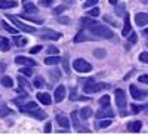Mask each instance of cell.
Segmentation results:
<instances>
[{
  "mask_svg": "<svg viewBox=\"0 0 148 135\" xmlns=\"http://www.w3.org/2000/svg\"><path fill=\"white\" fill-rule=\"evenodd\" d=\"M130 107H132V112H133V113H139L141 110H142V108H141V105H136V104H132Z\"/></svg>",
  "mask_w": 148,
  "mask_h": 135,
  "instance_id": "7bdbcfd3",
  "label": "cell"
},
{
  "mask_svg": "<svg viewBox=\"0 0 148 135\" xmlns=\"http://www.w3.org/2000/svg\"><path fill=\"white\" fill-rule=\"evenodd\" d=\"M15 63L19 64V65H24V67H34V65H37L34 59H30V58L22 56V55H18V56L15 58Z\"/></svg>",
  "mask_w": 148,
  "mask_h": 135,
  "instance_id": "52a82bcc",
  "label": "cell"
},
{
  "mask_svg": "<svg viewBox=\"0 0 148 135\" xmlns=\"http://www.w3.org/2000/svg\"><path fill=\"white\" fill-rule=\"evenodd\" d=\"M18 82H19L21 86H28V82H27L25 79H24L22 76H18Z\"/></svg>",
  "mask_w": 148,
  "mask_h": 135,
  "instance_id": "b9f144b4",
  "label": "cell"
},
{
  "mask_svg": "<svg viewBox=\"0 0 148 135\" xmlns=\"http://www.w3.org/2000/svg\"><path fill=\"white\" fill-rule=\"evenodd\" d=\"M18 3L15 0H0V8L2 9H10V8H15Z\"/></svg>",
  "mask_w": 148,
  "mask_h": 135,
  "instance_id": "d6986e66",
  "label": "cell"
},
{
  "mask_svg": "<svg viewBox=\"0 0 148 135\" xmlns=\"http://www.w3.org/2000/svg\"><path fill=\"white\" fill-rule=\"evenodd\" d=\"M64 9H65V6H59V8H55V10H53V12L58 15V14H61V12H62Z\"/></svg>",
  "mask_w": 148,
  "mask_h": 135,
  "instance_id": "f907efd6",
  "label": "cell"
},
{
  "mask_svg": "<svg viewBox=\"0 0 148 135\" xmlns=\"http://www.w3.org/2000/svg\"><path fill=\"white\" fill-rule=\"evenodd\" d=\"M129 33H130V18H129V15H125V27L121 30V34L127 36Z\"/></svg>",
  "mask_w": 148,
  "mask_h": 135,
  "instance_id": "ffe728a7",
  "label": "cell"
},
{
  "mask_svg": "<svg viewBox=\"0 0 148 135\" xmlns=\"http://www.w3.org/2000/svg\"><path fill=\"white\" fill-rule=\"evenodd\" d=\"M144 112H145V113H147V114H148V104H147V105H145V107H144Z\"/></svg>",
  "mask_w": 148,
  "mask_h": 135,
  "instance_id": "f5cc1de1",
  "label": "cell"
},
{
  "mask_svg": "<svg viewBox=\"0 0 148 135\" xmlns=\"http://www.w3.org/2000/svg\"><path fill=\"white\" fill-rule=\"evenodd\" d=\"M0 49H2L3 52H8L9 49H10V43H9V40H8V39L0 37Z\"/></svg>",
  "mask_w": 148,
  "mask_h": 135,
  "instance_id": "7402d4cb",
  "label": "cell"
},
{
  "mask_svg": "<svg viewBox=\"0 0 148 135\" xmlns=\"http://www.w3.org/2000/svg\"><path fill=\"white\" fill-rule=\"evenodd\" d=\"M71 119H73V122H74V128H76L77 132H90L88 128H82V126L79 125V119H77V113H76V112L71 114Z\"/></svg>",
  "mask_w": 148,
  "mask_h": 135,
  "instance_id": "4fadbf2b",
  "label": "cell"
},
{
  "mask_svg": "<svg viewBox=\"0 0 148 135\" xmlns=\"http://www.w3.org/2000/svg\"><path fill=\"white\" fill-rule=\"evenodd\" d=\"M92 114H93V112H92V108H89V107H84V108L80 110V116H82V119H89Z\"/></svg>",
  "mask_w": 148,
  "mask_h": 135,
  "instance_id": "603a6c76",
  "label": "cell"
},
{
  "mask_svg": "<svg viewBox=\"0 0 148 135\" xmlns=\"http://www.w3.org/2000/svg\"><path fill=\"white\" fill-rule=\"evenodd\" d=\"M15 42L18 46H24L27 43V39H24V37H19V36H15Z\"/></svg>",
  "mask_w": 148,
  "mask_h": 135,
  "instance_id": "d6a6232c",
  "label": "cell"
},
{
  "mask_svg": "<svg viewBox=\"0 0 148 135\" xmlns=\"http://www.w3.org/2000/svg\"><path fill=\"white\" fill-rule=\"evenodd\" d=\"M98 3V0H86V2H84V8H90V6H95Z\"/></svg>",
  "mask_w": 148,
  "mask_h": 135,
  "instance_id": "f35d334b",
  "label": "cell"
},
{
  "mask_svg": "<svg viewBox=\"0 0 148 135\" xmlns=\"http://www.w3.org/2000/svg\"><path fill=\"white\" fill-rule=\"evenodd\" d=\"M113 117L114 116V112H113V110H111V108H108V105L107 107H102L101 110H98V112L95 113V117L96 119H102V117Z\"/></svg>",
  "mask_w": 148,
  "mask_h": 135,
  "instance_id": "9c48e42d",
  "label": "cell"
},
{
  "mask_svg": "<svg viewBox=\"0 0 148 135\" xmlns=\"http://www.w3.org/2000/svg\"><path fill=\"white\" fill-rule=\"evenodd\" d=\"M73 67H74V70L79 71V73H89V71L92 70V65L88 63V61H84V59H82V58H79V59L74 61Z\"/></svg>",
  "mask_w": 148,
  "mask_h": 135,
  "instance_id": "277c9868",
  "label": "cell"
},
{
  "mask_svg": "<svg viewBox=\"0 0 148 135\" xmlns=\"http://www.w3.org/2000/svg\"><path fill=\"white\" fill-rule=\"evenodd\" d=\"M116 103L117 107L120 108L121 116L126 114V105H127V98H126V92L123 89H116Z\"/></svg>",
  "mask_w": 148,
  "mask_h": 135,
  "instance_id": "7a4b0ae2",
  "label": "cell"
},
{
  "mask_svg": "<svg viewBox=\"0 0 148 135\" xmlns=\"http://www.w3.org/2000/svg\"><path fill=\"white\" fill-rule=\"evenodd\" d=\"M93 55H95L96 58L102 59V58L107 56V52H105V49H95V51H93Z\"/></svg>",
  "mask_w": 148,
  "mask_h": 135,
  "instance_id": "f1b7e54d",
  "label": "cell"
},
{
  "mask_svg": "<svg viewBox=\"0 0 148 135\" xmlns=\"http://www.w3.org/2000/svg\"><path fill=\"white\" fill-rule=\"evenodd\" d=\"M141 128H142V122L141 120H135V122H130V123L127 125V129L130 131V132H139L141 131Z\"/></svg>",
  "mask_w": 148,
  "mask_h": 135,
  "instance_id": "5bb4252c",
  "label": "cell"
},
{
  "mask_svg": "<svg viewBox=\"0 0 148 135\" xmlns=\"http://www.w3.org/2000/svg\"><path fill=\"white\" fill-rule=\"evenodd\" d=\"M64 98H65V86H64V85H59V86L55 89L53 100H55V103H61Z\"/></svg>",
  "mask_w": 148,
  "mask_h": 135,
  "instance_id": "ba28073f",
  "label": "cell"
},
{
  "mask_svg": "<svg viewBox=\"0 0 148 135\" xmlns=\"http://www.w3.org/2000/svg\"><path fill=\"white\" fill-rule=\"evenodd\" d=\"M19 71L22 73V74H25V76H31V73H33L31 67H24V68H21Z\"/></svg>",
  "mask_w": 148,
  "mask_h": 135,
  "instance_id": "e575fe53",
  "label": "cell"
},
{
  "mask_svg": "<svg viewBox=\"0 0 148 135\" xmlns=\"http://www.w3.org/2000/svg\"><path fill=\"white\" fill-rule=\"evenodd\" d=\"M135 22H136L139 27H145L148 24V14H145V12H139V14H136L135 15Z\"/></svg>",
  "mask_w": 148,
  "mask_h": 135,
  "instance_id": "30bf717a",
  "label": "cell"
},
{
  "mask_svg": "<svg viewBox=\"0 0 148 135\" xmlns=\"http://www.w3.org/2000/svg\"><path fill=\"white\" fill-rule=\"evenodd\" d=\"M40 37L42 39H45V40H59L61 39V33H58V31H53V30H51V28H42V31H40Z\"/></svg>",
  "mask_w": 148,
  "mask_h": 135,
  "instance_id": "8992f818",
  "label": "cell"
},
{
  "mask_svg": "<svg viewBox=\"0 0 148 135\" xmlns=\"http://www.w3.org/2000/svg\"><path fill=\"white\" fill-rule=\"evenodd\" d=\"M51 76H52L53 80H59V79H61V73H59L58 70H52V71H51Z\"/></svg>",
  "mask_w": 148,
  "mask_h": 135,
  "instance_id": "836d02e7",
  "label": "cell"
},
{
  "mask_svg": "<svg viewBox=\"0 0 148 135\" xmlns=\"http://www.w3.org/2000/svg\"><path fill=\"white\" fill-rule=\"evenodd\" d=\"M6 18L8 19H10L12 22L16 25V28H19V30H22V31H25V33H36V28H33V27H30V25H27V24H24V22H21L16 17H14V15H10V14H8L6 15Z\"/></svg>",
  "mask_w": 148,
  "mask_h": 135,
  "instance_id": "5b68a950",
  "label": "cell"
},
{
  "mask_svg": "<svg viewBox=\"0 0 148 135\" xmlns=\"http://www.w3.org/2000/svg\"><path fill=\"white\" fill-rule=\"evenodd\" d=\"M147 46H148V42H147Z\"/></svg>",
  "mask_w": 148,
  "mask_h": 135,
  "instance_id": "11a10c76",
  "label": "cell"
},
{
  "mask_svg": "<svg viewBox=\"0 0 148 135\" xmlns=\"http://www.w3.org/2000/svg\"><path fill=\"white\" fill-rule=\"evenodd\" d=\"M33 117H36V119H39V120H43L45 117H46V114L43 113V112H40V110H36V112H33V113H30Z\"/></svg>",
  "mask_w": 148,
  "mask_h": 135,
  "instance_id": "f546056e",
  "label": "cell"
},
{
  "mask_svg": "<svg viewBox=\"0 0 148 135\" xmlns=\"http://www.w3.org/2000/svg\"><path fill=\"white\" fill-rule=\"evenodd\" d=\"M89 30H90V33H93L95 36H99V37H102V39H113V36H114L113 30H110L108 27L102 25V24H99V22L92 25V27H89Z\"/></svg>",
  "mask_w": 148,
  "mask_h": 135,
  "instance_id": "6da1fadb",
  "label": "cell"
},
{
  "mask_svg": "<svg viewBox=\"0 0 148 135\" xmlns=\"http://www.w3.org/2000/svg\"><path fill=\"white\" fill-rule=\"evenodd\" d=\"M62 63H64V68H65V71L67 73H70V68H68V59L65 58V59H62Z\"/></svg>",
  "mask_w": 148,
  "mask_h": 135,
  "instance_id": "681fc988",
  "label": "cell"
},
{
  "mask_svg": "<svg viewBox=\"0 0 148 135\" xmlns=\"http://www.w3.org/2000/svg\"><path fill=\"white\" fill-rule=\"evenodd\" d=\"M70 100H77V96H76V88H73V89H71V95H70Z\"/></svg>",
  "mask_w": 148,
  "mask_h": 135,
  "instance_id": "c3c4849f",
  "label": "cell"
},
{
  "mask_svg": "<svg viewBox=\"0 0 148 135\" xmlns=\"http://www.w3.org/2000/svg\"><path fill=\"white\" fill-rule=\"evenodd\" d=\"M37 100H39L43 105H49L52 103V98H51V95L49 94H46V92H39L37 94Z\"/></svg>",
  "mask_w": 148,
  "mask_h": 135,
  "instance_id": "8fae6325",
  "label": "cell"
},
{
  "mask_svg": "<svg viewBox=\"0 0 148 135\" xmlns=\"http://www.w3.org/2000/svg\"><path fill=\"white\" fill-rule=\"evenodd\" d=\"M49 132H52V125L47 122V123L45 125V134H49Z\"/></svg>",
  "mask_w": 148,
  "mask_h": 135,
  "instance_id": "bcb514c9",
  "label": "cell"
},
{
  "mask_svg": "<svg viewBox=\"0 0 148 135\" xmlns=\"http://www.w3.org/2000/svg\"><path fill=\"white\" fill-rule=\"evenodd\" d=\"M40 5L42 6H46V8L47 6H52L53 5V0H40Z\"/></svg>",
  "mask_w": 148,
  "mask_h": 135,
  "instance_id": "60d3db41",
  "label": "cell"
},
{
  "mask_svg": "<svg viewBox=\"0 0 148 135\" xmlns=\"http://www.w3.org/2000/svg\"><path fill=\"white\" fill-rule=\"evenodd\" d=\"M59 52V49L56 46H49L47 48V55H56Z\"/></svg>",
  "mask_w": 148,
  "mask_h": 135,
  "instance_id": "1f68e13d",
  "label": "cell"
},
{
  "mask_svg": "<svg viewBox=\"0 0 148 135\" xmlns=\"http://www.w3.org/2000/svg\"><path fill=\"white\" fill-rule=\"evenodd\" d=\"M2 24H3V28H5L8 33H10V34H18V30H19V28H15V27L9 25L6 21H2Z\"/></svg>",
  "mask_w": 148,
  "mask_h": 135,
  "instance_id": "cb8c5ba5",
  "label": "cell"
},
{
  "mask_svg": "<svg viewBox=\"0 0 148 135\" xmlns=\"http://www.w3.org/2000/svg\"><path fill=\"white\" fill-rule=\"evenodd\" d=\"M33 83H34V88H43L45 86V79L42 76H37Z\"/></svg>",
  "mask_w": 148,
  "mask_h": 135,
  "instance_id": "484cf974",
  "label": "cell"
},
{
  "mask_svg": "<svg viewBox=\"0 0 148 135\" xmlns=\"http://www.w3.org/2000/svg\"><path fill=\"white\" fill-rule=\"evenodd\" d=\"M99 12H101V10H99V8H96V6H95L93 9H90V10H89V15H90V17H98V15H99Z\"/></svg>",
  "mask_w": 148,
  "mask_h": 135,
  "instance_id": "8d00e7d4",
  "label": "cell"
},
{
  "mask_svg": "<svg viewBox=\"0 0 148 135\" xmlns=\"http://www.w3.org/2000/svg\"><path fill=\"white\" fill-rule=\"evenodd\" d=\"M99 104H101V105H110V95H104V96H101Z\"/></svg>",
  "mask_w": 148,
  "mask_h": 135,
  "instance_id": "4dcf8cb0",
  "label": "cell"
},
{
  "mask_svg": "<svg viewBox=\"0 0 148 135\" xmlns=\"http://www.w3.org/2000/svg\"><path fill=\"white\" fill-rule=\"evenodd\" d=\"M130 95H132L133 100H142L144 92H142V91H139L136 86H135V85H132V86H130Z\"/></svg>",
  "mask_w": 148,
  "mask_h": 135,
  "instance_id": "2e32d148",
  "label": "cell"
},
{
  "mask_svg": "<svg viewBox=\"0 0 148 135\" xmlns=\"http://www.w3.org/2000/svg\"><path fill=\"white\" fill-rule=\"evenodd\" d=\"M139 59L142 61V63L148 64V52H142V54L139 55Z\"/></svg>",
  "mask_w": 148,
  "mask_h": 135,
  "instance_id": "ab89813d",
  "label": "cell"
},
{
  "mask_svg": "<svg viewBox=\"0 0 148 135\" xmlns=\"http://www.w3.org/2000/svg\"><path fill=\"white\" fill-rule=\"evenodd\" d=\"M105 88H108L107 83H96L93 80H88L84 83V86H83V91L86 94H95V92H99V91H102Z\"/></svg>",
  "mask_w": 148,
  "mask_h": 135,
  "instance_id": "3957f363",
  "label": "cell"
},
{
  "mask_svg": "<svg viewBox=\"0 0 148 135\" xmlns=\"http://www.w3.org/2000/svg\"><path fill=\"white\" fill-rule=\"evenodd\" d=\"M24 10H25V12H33V14L39 12V10H37V6L33 5V3H25V5H24Z\"/></svg>",
  "mask_w": 148,
  "mask_h": 135,
  "instance_id": "83f0119b",
  "label": "cell"
},
{
  "mask_svg": "<svg viewBox=\"0 0 148 135\" xmlns=\"http://www.w3.org/2000/svg\"><path fill=\"white\" fill-rule=\"evenodd\" d=\"M95 37H89L86 33H83V31H80V33H77V36L74 37V42L76 43H80V42H88V40H93Z\"/></svg>",
  "mask_w": 148,
  "mask_h": 135,
  "instance_id": "e0dca14e",
  "label": "cell"
},
{
  "mask_svg": "<svg viewBox=\"0 0 148 135\" xmlns=\"http://www.w3.org/2000/svg\"><path fill=\"white\" fill-rule=\"evenodd\" d=\"M65 2H67V3H71V5H73V0H65Z\"/></svg>",
  "mask_w": 148,
  "mask_h": 135,
  "instance_id": "db71d44e",
  "label": "cell"
},
{
  "mask_svg": "<svg viewBox=\"0 0 148 135\" xmlns=\"http://www.w3.org/2000/svg\"><path fill=\"white\" fill-rule=\"evenodd\" d=\"M59 61H61V58L56 55H47L45 58V64L46 65H56V64H59Z\"/></svg>",
  "mask_w": 148,
  "mask_h": 135,
  "instance_id": "9a60e30c",
  "label": "cell"
},
{
  "mask_svg": "<svg viewBox=\"0 0 148 135\" xmlns=\"http://www.w3.org/2000/svg\"><path fill=\"white\" fill-rule=\"evenodd\" d=\"M110 125H111V120H102L99 126H101V128H107V126H110Z\"/></svg>",
  "mask_w": 148,
  "mask_h": 135,
  "instance_id": "7dc6e473",
  "label": "cell"
},
{
  "mask_svg": "<svg viewBox=\"0 0 148 135\" xmlns=\"http://www.w3.org/2000/svg\"><path fill=\"white\" fill-rule=\"evenodd\" d=\"M8 113H10V112L6 108V105H0V114L5 116V114H8Z\"/></svg>",
  "mask_w": 148,
  "mask_h": 135,
  "instance_id": "ee69618b",
  "label": "cell"
},
{
  "mask_svg": "<svg viewBox=\"0 0 148 135\" xmlns=\"http://www.w3.org/2000/svg\"><path fill=\"white\" fill-rule=\"evenodd\" d=\"M136 40H138V34H136V33H133V31H130L129 42H130V43H136Z\"/></svg>",
  "mask_w": 148,
  "mask_h": 135,
  "instance_id": "d590c367",
  "label": "cell"
},
{
  "mask_svg": "<svg viewBox=\"0 0 148 135\" xmlns=\"http://www.w3.org/2000/svg\"><path fill=\"white\" fill-rule=\"evenodd\" d=\"M19 18H22V19H27V21H30V22H36V24H42L43 22V19L42 18H39V17H30V15H19Z\"/></svg>",
  "mask_w": 148,
  "mask_h": 135,
  "instance_id": "44dd1931",
  "label": "cell"
},
{
  "mask_svg": "<svg viewBox=\"0 0 148 135\" xmlns=\"http://www.w3.org/2000/svg\"><path fill=\"white\" fill-rule=\"evenodd\" d=\"M2 85H3L5 88H12V86H14V82H12V77L5 76V77L2 79Z\"/></svg>",
  "mask_w": 148,
  "mask_h": 135,
  "instance_id": "4316f807",
  "label": "cell"
},
{
  "mask_svg": "<svg viewBox=\"0 0 148 135\" xmlns=\"http://www.w3.org/2000/svg\"><path fill=\"white\" fill-rule=\"evenodd\" d=\"M80 22L83 24L84 27H88V28H89V27H92V25H95V24H98V22H96L95 19H92V18H82V19H80Z\"/></svg>",
  "mask_w": 148,
  "mask_h": 135,
  "instance_id": "d4e9b609",
  "label": "cell"
},
{
  "mask_svg": "<svg viewBox=\"0 0 148 135\" xmlns=\"http://www.w3.org/2000/svg\"><path fill=\"white\" fill-rule=\"evenodd\" d=\"M40 51H42V46H40V45H37V46H34V48H31V49H30V54H31V55H34V54H39Z\"/></svg>",
  "mask_w": 148,
  "mask_h": 135,
  "instance_id": "74e56055",
  "label": "cell"
},
{
  "mask_svg": "<svg viewBox=\"0 0 148 135\" xmlns=\"http://www.w3.org/2000/svg\"><path fill=\"white\" fill-rule=\"evenodd\" d=\"M36 110H39L37 108V104L36 103H28V104H25V105H22L21 107V112H24V113H33V112H36Z\"/></svg>",
  "mask_w": 148,
  "mask_h": 135,
  "instance_id": "ac0fdd59",
  "label": "cell"
},
{
  "mask_svg": "<svg viewBox=\"0 0 148 135\" xmlns=\"http://www.w3.org/2000/svg\"><path fill=\"white\" fill-rule=\"evenodd\" d=\"M138 80H139L141 83H148V74H142V76H139Z\"/></svg>",
  "mask_w": 148,
  "mask_h": 135,
  "instance_id": "f6af8a7d",
  "label": "cell"
},
{
  "mask_svg": "<svg viewBox=\"0 0 148 135\" xmlns=\"http://www.w3.org/2000/svg\"><path fill=\"white\" fill-rule=\"evenodd\" d=\"M56 123L61 126V128H68L70 126V120L67 119V116H64V114H58L56 116Z\"/></svg>",
  "mask_w": 148,
  "mask_h": 135,
  "instance_id": "7c38bea8",
  "label": "cell"
},
{
  "mask_svg": "<svg viewBox=\"0 0 148 135\" xmlns=\"http://www.w3.org/2000/svg\"><path fill=\"white\" fill-rule=\"evenodd\" d=\"M108 2H110L111 5H117V2H119V0H108Z\"/></svg>",
  "mask_w": 148,
  "mask_h": 135,
  "instance_id": "816d5d0a",
  "label": "cell"
}]
</instances>
